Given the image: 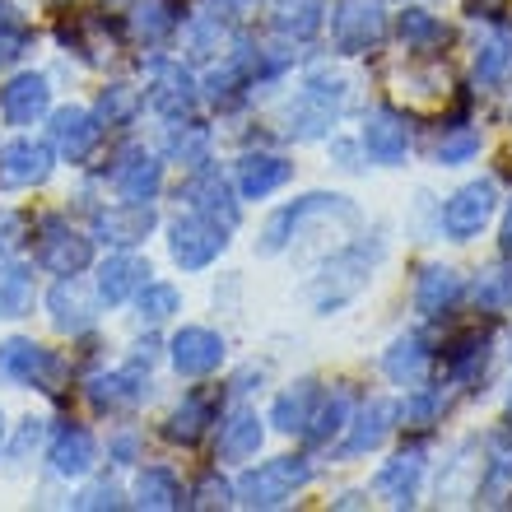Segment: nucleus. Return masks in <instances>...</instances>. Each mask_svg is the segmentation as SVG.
Listing matches in <instances>:
<instances>
[{"label": "nucleus", "mask_w": 512, "mask_h": 512, "mask_svg": "<svg viewBox=\"0 0 512 512\" xmlns=\"http://www.w3.org/2000/svg\"><path fill=\"white\" fill-rule=\"evenodd\" d=\"M512 66V42L508 38H489L480 52H475V89H494V84L508 75Z\"/></svg>", "instance_id": "43"}, {"label": "nucleus", "mask_w": 512, "mask_h": 512, "mask_svg": "<svg viewBox=\"0 0 512 512\" xmlns=\"http://www.w3.org/2000/svg\"><path fill=\"white\" fill-rule=\"evenodd\" d=\"M187 201H191V210H196V215H210V219H219V224H229V229L238 224V201H233L229 177L215 173V168H205V173L191 182Z\"/></svg>", "instance_id": "28"}, {"label": "nucleus", "mask_w": 512, "mask_h": 512, "mask_svg": "<svg viewBox=\"0 0 512 512\" xmlns=\"http://www.w3.org/2000/svg\"><path fill=\"white\" fill-rule=\"evenodd\" d=\"M322 14L326 5L322 0H275V14H270V24L275 33L289 42H308L317 28H322Z\"/></svg>", "instance_id": "30"}, {"label": "nucleus", "mask_w": 512, "mask_h": 512, "mask_svg": "<svg viewBox=\"0 0 512 512\" xmlns=\"http://www.w3.org/2000/svg\"><path fill=\"white\" fill-rule=\"evenodd\" d=\"M461 298V275L452 266H429L424 275H419L415 284V308L424 312V317H438V312H447L452 303Z\"/></svg>", "instance_id": "29"}, {"label": "nucleus", "mask_w": 512, "mask_h": 512, "mask_svg": "<svg viewBox=\"0 0 512 512\" xmlns=\"http://www.w3.org/2000/svg\"><path fill=\"white\" fill-rule=\"evenodd\" d=\"M47 308H52V326L56 331H66V336H80V331H89L94 326V294L84 289L75 275H61L56 280V289L47 294Z\"/></svg>", "instance_id": "19"}, {"label": "nucleus", "mask_w": 512, "mask_h": 512, "mask_svg": "<svg viewBox=\"0 0 512 512\" xmlns=\"http://www.w3.org/2000/svg\"><path fill=\"white\" fill-rule=\"evenodd\" d=\"M317 405H322V382L317 378H298L294 387H284L270 405V424L280 433H303L317 415Z\"/></svg>", "instance_id": "22"}, {"label": "nucleus", "mask_w": 512, "mask_h": 512, "mask_svg": "<svg viewBox=\"0 0 512 512\" xmlns=\"http://www.w3.org/2000/svg\"><path fill=\"white\" fill-rule=\"evenodd\" d=\"M145 387H149V368L131 359L117 373H103V378L89 382V401L103 415H117V410H135V405L145 401Z\"/></svg>", "instance_id": "14"}, {"label": "nucleus", "mask_w": 512, "mask_h": 512, "mask_svg": "<svg viewBox=\"0 0 512 512\" xmlns=\"http://www.w3.org/2000/svg\"><path fill=\"white\" fill-rule=\"evenodd\" d=\"M177 24H182V0H140L135 5V33L145 42L168 38Z\"/></svg>", "instance_id": "36"}, {"label": "nucleus", "mask_w": 512, "mask_h": 512, "mask_svg": "<svg viewBox=\"0 0 512 512\" xmlns=\"http://www.w3.org/2000/svg\"><path fill=\"white\" fill-rule=\"evenodd\" d=\"M0 14H5V5H0Z\"/></svg>", "instance_id": "58"}, {"label": "nucleus", "mask_w": 512, "mask_h": 512, "mask_svg": "<svg viewBox=\"0 0 512 512\" xmlns=\"http://www.w3.org/2000/svg\"><path fill=\"white\" fill-rule=\"evenodd\" d=\"M28 42H33V38H28L24 28H0V70L14 66V61L28 52Z\"/></svg>", "instance_id": "49"}, {"label": "nucleus", "mask_w": 512, "mask_h": 512, "mask_svg": "<svg viewBox=\"0 0 512 512\" xmlns=\"http://www.w3.org/2000/svg\"><path fill=\"white\" fill-rule=\"evenodd\" d=\"M503 252L512 256V201H508V210H503Z\"/></svg>", "instance_id": "53"}, {"label": "nucleus", "mask_w": 512, "mask_h": 512, "mask_svg": "<svg viewBox=\"0 0 512 512\" xmlns=\"http://www.w3.org/2000/svg\"><path fill=\"white\" fill-rule=\"evenodd\" d=\"M340 108H345V80H336L331 70H312L298 98L284 112V131L294 140H322L331 126H336Z\"/></svg>", "instance_id": "2"}, {"label": "nucleus", "mask_w": 512, "mask_h": 512, "mask_svg": "<svg viewBox=\"0 0 512 512\" xmlns=\"http://www.w3.org/2000/svg\"><path fill=\"white\" fill-rule=\"evenodd\" d=\"M196 494H201V508H215V503H229V485H215V480H205L201 489H196Z\"/></svg>", "instance_id": "51"}, {"label": "nucleus", "mask_w": 512, "mask_h": 512, "mask_svg": "<svg viewBox=\"0 0 512 512\" xmlns=\"http://www.w3.org/2000/svg\"><path fill=\"white\" fill-rule=\"evenodd\" d=\"M508 415H512V391H508Z\"/></svg>", "instance_id": "56"}, {"label": "nucleus", "mask_w": 512, "mask_h": 512, "mask_svg": "<svg viewBox=\"0 0 512 512\" xmlns=\"http://www.w3.org/2000/svg\"><path fill=\"white\" fill-rule=\"evenodd\" d=\"M266 5V0H233V10H238V19H247V14H256Z\"/></svg>", "instance_id": "54"}, {"label": "nucleus", "mask_w": 512, "mask_h": 512, "mask_svg": "<svg viewBox=\"0 0 512 512\" xmlns=\"http://www.w3.org/2000/svg\"><path fill=\"white\" fill-rule=\"evenodd\" d=\"M98 238L103 243H145L149 233H154V224H159V215H154V205L149 201H122L112 205V210H98Z\"/></svg>", "instance_id": "18"}, {"label": "nucleus", "mask_w": 512, "mask_h": 512, "mask_svg": "<svg viewBox=\"0 0 512 512\" xmlns=\"http://www.w3.org/2000/svg\"><path fill=\"white\" fill-rule=\"evenodd\" d=\"M112 187L122 191L126 201H154L163 187V163L149 154V149H126L117 168H112Z\"/></svg>", "instance_id": "20"}, {"label": "nucleus", "mask_w": 512, "mask_h": 512, "mask_svg": "<svg viewBox=\"0 0 512 512\" xmlns=\"http://www.w3.org/2000/svg\"><path fill=\"white\" fill-rule=\"evenodd\" d=\"M396 429V405L387 396H373V401L359 405V415L350 419V438L340 447V457H364V452H378L387 443V433Z\"/></svg>", "instance_id": "17"}, {"label": "nucleus", "mask_w": 512, "mask_h": 512, "mask_svg": "<svg viewBox=\"0 0 512 512\" xmlns=\"http://www.w3.org/2000/svg\"><path fill=\"white\" fill-rule=\"evenodd\" d=\"M196 80L191 70H182V61H154L149 66V108L168 117V122H191L196 112Z\"/></svg>", "instance_id": "10"}, {"label": "nucleus", "mask_w": 512, "mask_h": 512, "mask_svg": "<svg viewBox=\"0 0 512 512\" xmlns=\"http://www.w3.org/2000/svg\"><path fill=\"white\" fill-rule=\"evenodd\" d=\"M289 177H294V163L280 159V154H247L238 163V191H243V201H266L270 191H280Z\"/></svg>", "instance_id": "26"}, {"label": "nucleus", "mask_w": 512, "mask_h": 512, "mask_svg": "<svg viewBox=\"0 0 512 512\" xmlns=\"http://www.w3.org/2000/svg\"><path fill=\"white\" fill-rule=\"evenodd\" d=\"M480 154V131H452L438 140V163L443 168H457V163H471Z\"/></svg>", "instance_id": "47"}, {"label": "nucleus", "mask_w": 512, "mask_h": 512, "mask_svg": "<svg viewBox=\"0 0 512 512\" xmlns=\"http://www.w3.org/2000/svg\"><path fill=\"white\" fill-rule=\"evenodd\" d=\"M396 33H401L405 52H433V47H443L447 42V24L438 14L419 10V5H405L401 19H396Z\"/></svg>", "instance_id": "33"}, {"label": "nucleus", "mask_w": 512, "mask_h": 512, "mask_svg": "<svg viewBox=\"0 0 512 512\" xmlns=\"http://www.w3.org/2000/svg\"><path fill=\"white\" fill-rule=\"evenodd\" d=\"M419 480H424V447H405L378 471V494L391 508H410L419 499Z\"/></svg>", "instance_id": "21"}, {"label": "nucleus", "mask_w": 512, "mask_h": 512, "mask_svg": "<svg viewBox=\"0 0 512 512\" xmlns=\"http://www.w3.org/2000/svg\"><path fill=\"white\" fill-rule=\"evenodd\" d=\"M261 438H266L261 419H256L252 410H233L229 424L219 429V461H247V457H256Z\"/></svg>", "instance_id": "31"}, {"label": "nucleus", "mask_w": 512, "mask_h": 512, "mask_svg": "<svg viewBox=\"0 0 512 512\" xmlns=\"http://www.w3.org/2000/svg\"><path fill=\"white\" fill-rule=\"evenodd\" d=\"M382 256V243H354L345 252H336L331 261L322 266V275L312 280V308L331 317L336 308H345L350 298H359L373 280V266Z\"/></svg>", "instance_id": "1"}, {"label": "nucleus", "mask_w": 512, "mask_h": 512, "mask_svg": "<svg viewBox=\"0 0 512 512\" xmlns=\"http://www.w3.org/2000/svg\"><path fill=\"white\" fill-rule=\"evenodd\" d=\"M350 410H354V396L345 387H336L322 405H317V415H312V424L303 429V438H308L312 447H326L331 438H340V433L350 429Z\"/></svg>", "instance_id": "32"}, {"label": "nucleus", "mask_w": 512, "mask_h": 512, "mask_svg": "<svg viewBox=\"0 0 512 512\" xmlns=\"http://www.w3.org/2000/svg\"><path fill=\"white\" fill-rule=\"evenodd\" d=\"M512 303V266H494L475 280V308L480 312H503Z\"/></svg>", "instance_id": "44"}, {"label": "nucleus", "mask_w": 512, "mask_h": 512, "mask_svg": "<svg viewBox=\"0 0 512 512\" xmlns=\"http://www.w3.org/2000/svg\"><path fill=\"white\" fill-rule=\"evenodd\" d=\"M317 215H354V205L345 196H326V191H312V196H298L294 205H280L275 215L266 219V229H261V256H280L284 247L298 238V229Z\"/></svg>", "instance_id": "4"}, {"label": "nucleus", "mask_w": 512, "mask_h": 512, "mask_svg": "<svg viewBox=\"0 0 512 512\" xmlns=\"http://www.w3.org/2000/svg\"><path fill=\"white\" fill-rule=\"evenodd\" d=\"M485 359H489V336H480V331H466L443 350V364L452 378H475L485 368Z\"/></svg>", "instance_id": "37"}, {"label": "nucleus", "mask_w": 512, "mask_h": 512, "mask_svg": "<svg viewBox=\"0 0 512 512\" xmlns=\"http://www.w3.org/2000/svg\"><path fill=\"white\" fill-rule=\"evenodd\" d=\"M256 70H261V52H252V47H238L233 56H224V61L205 75V94H210V103H233L243 89L256 84Z\"/></svg>", "instance_id": "23"}, {"label": "nucleus", "mask_w": 512, "mask_h": 512, "mask_svg": "<svg viewBox=\"0 0 512 512\" xmlns=\"http://www.w3.org/2000/svg\"><path fill=\"white\" fill-rule=\"evenodd\" d=\"M52 163H56V149L47 140H10L0 149V187L5 191H24V187H42L52 177Z\"/></svg>", "instance_id": "11"}, {"label": "nucleus", "mask_w": 512, "mask_h": 512, "mask_svg": "<svg viewBox=\"0 0 512 512\" xmlns=\"http://www.w3.org/2000/svg\"><path fill=\"white\" fill-rule=\"evenodd\" d=\"M168 159L182 163V168H201V163H210V131L196 122H187L182 131L168 135Z\"/></svg>", "instance_id": "41"}, {"label": "nucleus", "mask_w": 512, "mask_h": 512, "mask_svg": "<svg viewBox=\"0 0 512 512\" xmlns=\"http://www.w3.org/2000/svg\"><path fill=\"white\" fill-rule=\"evenodd\" d=\"M98 135H103V126L84 108H61L52 117V145L66 163H89V154L98 149Z\"/></svg>", "instance_id": "16"}, {"label": "nucleus", "mask_w": 512, "mask_h": 512, "mask_svg": "<svg viewBox=\"0 0 512 512\" xmlns=\"http://www.w3.org/2000/svg\"><path fill=\"white\" fill-rule=\"evenodd\" d=\"M177 308H182V294H177L173 284H140V294H135V317H140V326L168 322Z\"/></svg>", "instance_id": "39"}, {"label": "nucleus", "mask_w": 512, "mask_h": 512, "mask_svg": "<svg viewBox=\"0 0 512 512\" xmlns=\"http://www.w3.org/2000/svg\"><path fill=\"white\" fill-rule=\"evenodd\" d=\"M0 438H5V419H0Z\"/></svg>", "instance_id": "57"}, {"label": "nucleus", "mask_w": 512, "mask_h": 512, "mask_svg": "<svg viewBox=\"0 0 512 512\" xmlns=\"http://www.w3.org/2000/svg\"><path fill=\"white\" fill-rule=\"evenodd\" d=\"M312 480V461L308 457H275V461H261L252 471L238 480V503L243 508H280L298 494V489Z\"/></svg>", "instance_id": "3"}, {"label": "nucleus", "mask_w": 512, "mask_h": 512, "mask_svg": "<svg viewBox=\"0 0 512 512\" xmlns=\"http://www.w3.org/2000/svg\"><path fill=\"white\" fill-rule=\"evenodd\" d=\"M210 419H215V405L205 401V396H187V401L168 415V429H163V433H168L173 443L191 447V443H201V433L210 429Z\"/></svg>", "instance_id": "35"}, {"label": "nucleus", "mask_w": 512, "mask_h": 512, "mask_svg": "<svg viewBox=\"0 0 512 512\" xmlns=\"http://www.w3.org/2000/svg\"><path fill=\"white\" fill-rule=\"evenodd\" d=\"M61 373H66V364H61L52 350H42L38 340L14 336V340H5V345H0V378L19 382V387L56 391V387H61Z\"/></svg>", "instance_id": "7"}, {"label": "nucleus", "mask_w": 512, "mask_h": 512, "mask_svg": "<svg viewBox=\"0 0 512 512\" xmlns=\"http://www.w3.org/2000/svg\"><path fill=\"white\" fill-rule=\"evenodd\" d=\"M28 238V219L19 210H0V256H14Z\"/></svg>", "instance_id": "48"}, {"label": "nucleus", "mask_w": 512, "mask_h": 512, "mask_svg": "<svg viewBox=\"0 0 512 512\" xmlns=\"http://www.w3.org/2000/svg\"><path fill=\"white\" fill-rule=\"evenodd\" d=\"M94 261V243L80 229H70L61 215L38 219V266H47L52 275H80Z\"/></svg>", "instance_id": "8"}, {"label": "nucleus", "mask_w": 512, "mask_h": 512, "mask_svg": "<svg viewBox=\"0 0 512 512\" xmlns=\"http://www.w3.org/2000/svg\"><path fill=\"white\" fill-rule=\"evenodd\" d=\"M336 159H340V168H359V163H354V149H350V145H336Z\"/></svg>", "instance_id": "55"}, {"label": "nucleus", "mask_w": 512, "mask_h": 512, "mask_svg": "<svg viewBox=\"0 0 512 512\" xmlns=\"http://www.w3.org/2000/svg\"><path fill=\"white\" fill-rule=\"evenodd\" d=\"M145 275H149V261H145V256H135V252L108 256V261L98 266V298H103L108 308H117V303H126L131 294H140Z\"/></svg>", "instance_id": "25"}, {"label": "nucleus", "mask_w": 512, "mask_h": 512, "mask_svg": "<svg viewBox=\"0 0 512 512\" xmlns=\"http://www.w3.org/2000/svg\"><path fill=\"white\" fill-rule=\"evenodd\" d=\"M429 364H433V354L419 336H396L387 345V354H382V373L396 387H419V382L429 378Z\"/></svg>", "instance_id": "27"}, {"label": "nucleus", "mask_w": 512, "mask_h": 512, "mask_svg": "<svg viewBox=\"0 0 512 512\" xmlns=\"http://www.w3.org/2000/svg\"><path fill=\"white\" fill-rule=\"evenodd\" d=\"M168 247H173V261L182 270H205L215 261L224 247H229V224H219L210 215H182L173 219V229H168Z\"/></svg>", "instance_id": "6"}, {"label": "nucleus", "mask_w": 512, "mask_h": 512, "mask_svg": "<svg viewBox=\"0 0 512 512\" xmlns=\"http://www.w3.org/2000/svg\"><path fill=\"white\" fill-rule=\"evenodd\" d=\"M135 433H122V438H112V457L117 461H135Z\"/></svg>", "instance_id": "52"}, {"label": "nucleus", "mask_w": 512, "mask_h": 512, "mask_svg": "<svg viewBox=\"0 0 512 512\" xmlns=\"http://www.w3.org/2000/svg\"><path fill=\"white\" fill-rule=\"evenodd\" d=\"M33 303V270L28 266H0V322L24 317Z\"/></svg>", "instance_id": "38"}, {"label": "nucleus", "mask_w": 512, "mask_h": 512, "mask_svg": "<svg viewBox=\"0 0 512 512\" xmlns=\"http://www.w3.org/2000/svg\"><path fill=\"white\" fill-rule=\"evenodd\" d=\"M224 354H229V345H224V336L210 331V326H182V331L168 340V359H173V368L182 378H210V373L224 364Z\"/></svg>", "instance_id": "12"}, {"label": "nucleus", "mask_w": 512, "mask_h": 512, "mask_svg": "<svg viewBox=\"0 0 512 512\" xmlns=\"http://www.w3.org/2000/svg\"><path fill=\"white\" fill-rule=\"evenodd\" d=\"M224 33H229L224 24L205 19V14H191L187 28H182V52L196 56V61H205V56H215L219 47H224Z\"/></svg>", "instance_id": "42"}, {"label": "nucleus", "mask_w": 512, "mask_h": 512, "mask_svg": "<svg viewBox=\"0 0 512 512\" xmlns=\"http://www.w3.org/2000/svg\"><path fill=\"white\" fill-rule=\"evenodd\" d=\"M387 38V14L378 0H340L331 10V42L340 56H364Z\"/></svg>", "instance_id": "5"}, {"label": "nucleus", "mask_w": 512, "mask_h": 512, "mask_svg": "<svg viewBox=\"0 0 512 512\" xmlns=\"http://www.w3.org/2000/svg\"><path fill=\"white\" fill-rule=\"evenodd\" d=\"M485 503H503L512 494V447L503 443H494V452H489V466H485V475H480V489H475Z\"/></svg>", "instance_id": "40"}, {"label": "nucleus", "mask_w": 512, "mask_h": 512, "mask_svg": "<svg viewBox=\"0 0 512 512\" xmlns=\"http://www.w3.org/2000/svg\"><path fill=\"white\" fill-rule=\"evenodd\" d=\"M438 410H443V396L438 391H415L405 405H396V415L405 419V429H415V433H424L438 419Z\"/></svg>", "instance_id": "46"}, {"label": "nucleus", "mask_w": 512, "mask_h": 512, "mask_svg": "<svg viewBox=\"0 0 512 512\" xmlns=\"http://www.w3.org/2000/svg\"><path fill=\"white\" fill-rule=\"evenodd\" d=\"M135 108H140V94H135L131 84H112V89H103V98H98V122L103 126H126L135 117Z\"/></svg>", "instance_id": "45"}, {"label": "nucleus", "mask_w": 512, "mask_h": 512, "mask_svg": "<svg viewBox=\"0 0 512 512\" xmlns=\"http://www.w3.org/2000/svg\"><path fill=\"white\" fill-rule=\"evenodd\" d=\"M47 108H52V84L38 70H24L0 89V112L10 126H33L38 117H47Z\"/></svg>", "instance_id": "13"}, {"label": "nucleus", "mask_w": 512, "mask_h": 512, "mask_svg": "<svg viewBox=\"0 0 512 512\" xmlns=\"http://www.w3.org/2000/svg\"><path fill=\"white\" fill-rule=\"evenodd\" d=\"M364 149H368V159L373 163L396 168V163L410 154V122H405L396 108H378L364 122Z\"/></svg>", "instance_id": "15"}, {"label": "nucleus", "mask_w": 512, "mask_h": 512, "mask_svg": "<svg viewBox=\"0 0 512 512\" xmlns=\"http://www.w3.org/2000/svg\"><path fill=\"white\" fill-rule=\"evenodd\" d=\"M135 503H140V508H182V503H187V489L177 485L173 471L149 466V471H140V480H135Z\"/></svg>", "instance_id": "34"}, {"label": "nucleus", "mask_w": 512, "mask_h": 512, "mask_svg": "<svg viewBox=\"0 0 512 512\" xmlns=\"http://www.w3.org/2000/svg\"><path fill=\"white\" fill-rule=\"evenodd\" d=\"M94 457H98L94 433L80 429V424H66V429H56L52 447H47V461H52V471L61 475V480H80V475L94 466Z\"/></svg>", "instance_id": "24"}, {"label": "nucleus", "mask_w": 512, "mask_h": 512, "mask_svg": "<svg viewBox=\"0 0 512 512\" xmlns=\"http://www.w3.org/2000/svg\"><path fill=\"white\" fill-rule=\"evenodd\" d=\"M494 205H499V196H494V182H489V177L466 182L461 191H452V196H447V205H443V233L452 238V243H471L475 233L494 219Z\"/></svg>", "instance_id": "9"}, {"label": "nucleus", "mask_w": 512, "mask_h": 512, "mask_svg": "<svg viewBox=\"0 0 512 512\" xmlns=\"http://www.w3.org/2000/svg\"><path fill=\"white\" fill-rule=\"evenodd\" d=\"M75 508H122V489L117 485H94L89 494L75 499Z\"/></svg>", "instance_id": "50"}]
</instances>
